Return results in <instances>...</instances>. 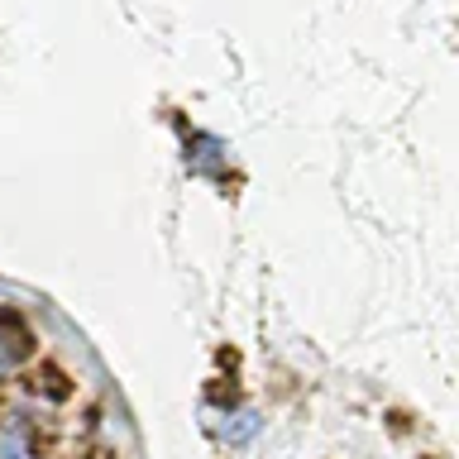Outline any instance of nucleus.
I'll return each mask as SVG.
<instances>
[{"mask_svg":"<svg viewBox=\"0 0 459 459\" xmlns=\"http://www.w3.org/2000/svg\"><path fill=\"white\" fill-rule=\"evenodd\" d=\"M0 459H34V440H29V426L20 416L0 421Z\"/></svg>","mask_w":459,"mask_h":459,"instance_id":"f03ea898","label":"nucleus"},{"mask_svg":"<svg viewBox=\"0 0 459 459\" xmlns=\"http://www.w3.org/2000/svg\"><path fill=\"white\" fill-rule=\"evenodd\" d=\"M29 359V330L20 321H10V316H0V378L14 373Z\"/></svg>","mask_w":459,"mask_h":459,"instance_id":"f257e3e1","label":"nucleus"}]
</instances>
